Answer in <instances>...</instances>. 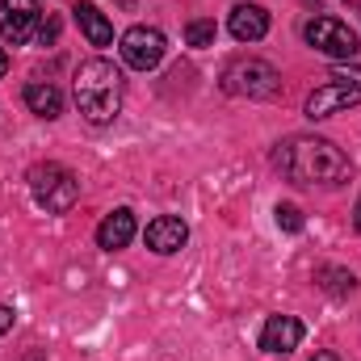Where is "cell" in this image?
I'll list each match as a JSON object with an SVG mask.
<instances>
[{
	"mask_svg": "<svg viewBox=\"0 0 361 361\" xmlns=\"http://www.w3.org/2000/svg\"><path fill=\"white\" fill-rule=\"evenodd\" d=\"M273 164L294 185H341L349 177V156L319 135H290L286 143H277Z\"/></svg>",
	"mask_w": 361,
	"mask_h": 361,
	"instance_id": "cell-1",
	"label": "cell"
},
{
	"mask_svg": "<svg viewBox=\"0 0 361 361\" xmlns=\"http://www.w3.org/2000/svg\"><path fill=\"white\" fill-rule=\"evenodd\" d=\"M21 97H25V105H30V114H38V118H47V122L63 114V92L55 89L51 80H30Z\"/></svg>",
	"mask_w": 361,
	"mask_h": 361,
	"instance_id": "cell-13",
	"label": "cell"
},
{
	"mask_svg": "<svg viewBox=\"0 0 361 361\" xmlns=\"http://www.w3.org/2000/svg\"><path fill=\"white\" fill-rule=\"evenodd\" d=\"M118 51H122V63H126V68H135V72H152V68H160L169 42H164V34H160L156 25H130V30L122 34Z\"/></svg>",
	"mask_w": 361,
	"mask_h": 361,
	"instance_id": "cell-5",
	"label": "cell"
},
{
	"mask_svg": "<svg viewBox=\"0 0 361 361\" xmlns=\"http://www.w3.org/2000/svg\"><path fill=\"white\" fill-rule=\"evenodd\" d=\"M143 240H147V248H152V252L173 257V252H180V248H185L189 227H185V219H177V214H160V219H152V223H147Z\"/></svg>",
	"mask_w": 361,
	"mask_h": 361,
	"instance_id": "cell-9",
	"label": "cell"
},
{
	"mask_svg": "<svg viewBox=\"0 0 361 361\" xmlns=\"http://www.w3.org/2000/svg\"><path fill=\"white\" fill-rule=\"evenodd\" d=\"M214 38H219V25H214L210 17H193V21L185 25V42H189V47H214Z\"/></svg>",
	"mask_w": 361,
	"mask_h": 361,
	"instance_id": "cell-16",
	"label": "cell"
},
{
	"mask_svg": "<svg viewBox=\"0 0 361 361\" xmlns=\"http://www.w3.org/2000/svg\"><path fill=\"white\" fill-rule=\"evenodd\" d=\"M298 341H302V324L294 319V315H273L269 324L261 328V349L265 353H290V349H298Z\"/></svg>",
	"mask_w": 361,
	"mask_h": 361,
	"instance_id": "cell-12",
	"label": "cell"
},
{
	"mask_svg": "<svg viewBox=\"0 0 361 361\" xmlns=\"http://www.w3.org/2000/svg\"><path fill=\"white\" fill-rule=\"evenodd\" d=\"M13 319H17V315H13V307H4V302H0V336L13 328Z\"/></svg>",
	"mask_w": 361,
	"mask_h": 361,
	"instance_id": "cell-19",
	"label": "cell"
},
{
	"mask_svg": "<svg viewBox=\"0 0 361 361\" xmlns=\"http://www.w3.org/2000/svg\"><path fill=\"white\" fill-rule=\"evenodd\" d=\"M353 227L361 231V197H357V206H353Z\"/></svg>",
	"mask_w": 361,
	"mask_h": 361,
	"instance_id": "cell-22",
	"label": "cell"
},
{
	"mask_svg": "<svg viewBox=\"0 0 361 361\" xmlns=\"http://www.w3.org/2000/svg\"><path fill=\"white\" fill-rule=\"evenodd\" d=\"M311 361H341V357H336V353H328V349H319V353H315Z\"/></svg>",
	"mask_w": 361,
	"mask_h": 361,
	"instance_id": "cell-20",
	"label": "cell"
},
{
	"mask_svg": "<svg viewBox=\"0 0 361 361\" xmlns=\"http://www.w3.org/2000/svg\"><path fill=\"white\" fill-rule=\"evenodd\" d=\"M277 227L290 231V235H298V231H302V210L290 206V202H281V206H277Z\"/></svg>",
	"mask_w": 361,
	"mask_h": 361,
	"instance_id": "cell-17",
	"label": "cell"
},
{
	"mask_svg": "<svg viewBox=\"0 0 361 361\" xmlns=\"http://www.w3.org/2000/svg\"><path fill=\"white\" fill-rule=\"evenodd\" d=\"M319 286H324L328 294L345 298V294H353V290H357V277H353L349 269H336V265H328V269H319Z\"/></svg>",
	"mask_w": 361,
	"mask_h": 361,
	"instance_id": "cell-15",
	"label": "cell"
},
{
	"mask_svg": "<svg viewBox=\"0 0 361 361\" xmlns=\"http://www.w3.org/2000/svg\"><path fill=\"white\" fill-rule=\"evenodd\" d=\"M72 13H76V21H80V34L89 38L92 47H109V42H114V25H109V17H105L92 0H80Z\"/></svg>",
	"mask_w": 361,
	"mask_h": 361,
	"instance_id": "cell-14",
	"label": "cell"
},
{
	"mask_svg": "<svg viewBox=\"0 0 361 361\" xmlns=\"http://www.w3.org/2000/svg\"><path fill=\"white\" fill-rule=\"evenodd\" d=\"M42 25L38 0H0V38L8 47H25Z\"/></svg>",
	"mask_w": 361,
	"mask_h": 361,
	"instance_id": "cell-8",
	"label": "cell"
},
{
	"mask_svg": "<svg viewBox=\"0 0 361 361\" xmlns=\"http://www.w3.org/2000/svg\"><path fill=\"white\" fill-rule=\"evenodd\" d=\"M122 92H126V80H122V72L109 59L97 55V59L80 63V72H76V105H80V114L92 126H109L118 118Z\"/></svg>",
	"mask_w": 361,
	"mask_h": 361,
	"instance_id": "cell-2",
	"label": "cell"
},
{
	"mask_svg": "<svg viewBox=\"0 0 361 361\" xmlns=\"http://www.w3.org/2000/svg\"><path fill=\"white\" fill-rule=\"evenodd\" d=\"M30 193H34V202L47 214H68L76 206V197H80V180H76L72 169L47 160V164H34L30 169Z\"/></svg>",
	"mask_w": 361,
	"mask_h": 361,
	"instance_id": "cell-3",
	"label": "cell"
},
{
	"mask_svg": "<svg viewBox=\"0 0 361 361\" xmlns=\"http://www.w3.org/2000/svg\"><path fill=\"white\" fill-rule=\"evenodd\" d=\"M4 72H8V55H4V47H0V80H4Z\"/></svg>",
	"mask_w": 361,
	"mask_h": 361,
	"instance_id": "cell-21",
	"label": "cell"
},
{
	"mask_svg": "<svg viewBox=\"0 0 361 361\" xmlns=\"http://www.w3.org/2000/svg\"><path fill=\"white\" fill-rule=\"evenodd\" d=\"M135 231H139L135 210L118 206L114 214H105V219H101V227H97V248H105V252H122V248L135 240Z\"/></svg>",
	"mask_w": 361,
	"mask_h": 361,
	"instance_id": "cell-10",
	"label": "cell"
},
{
	"mask_svg": "<svg viewBox=\"0 0 361 361\" xmlns=\"http://www.w3.org/2000/svg\"><path fill=\"white\" fill-rule=\"evenodd\" d=\"M353 105H361V85L345 80V76H328V85H319V89L307 97L302 114L311 122H324V118H332L341 109H353Z\"/></svg>",
	"mask_w": 361,
	"mask_h": 361,
	"instance_id": "cell-7",
	"label": "cell"
},
{
	"mask_svg": "<svg viewBox=\"0 0 361 361\" xmlns=\"http://www.w3.org/2000/svg\"><path fill=\"white\" fill-rule=\"evenodd\" d=\"M17 361H42V353H25V357H17Z\"/></svg>",
	"mask_w": 361,
	"mask_h": 361,
	"instance_id": "cell-23",
	"label": "cell"
},
{
	"mask_svg": "<svg viewBox=\"0 0 361 361\" xmlns=\"http://www.w3.org/2000/svg\"><path fill=\"white\" fill-rule=\"evenodd\" d=\"M223 89L231 97H252V101H265L281 92V72L265 63V59H231L227 72H223Z\"/></svg>",
	"mask_w": 361,
	"mask_h": 361,
	"instance_id": "cell-4",
	"label": "cell"
},
{
	"mask_svg": "<svg viewBox=\"0 0 361 361\" xmlns=\"http://www.w3.org/2000/svg\"><path fill=\"white\" fill-rule=\"evenodd\" d=\"M307 42H311L319 55H328V59H353L361 51L357 34H353L345 21H336V17H315V21H307Z\"/></svg>",
	"mask_w": 361,
	"mask_h": 361,
	"instance_id": "cell-6",
	"label": "cell"
},
{
	"mask_svg": "<svg viewBox=\"0 0 361 361\" xmlns=\"http://www.w3.org/2000/svg\"><path fill=\"white\" fill-rule=\"evenodd\" d=\"M55 38H59V21L51 17V21H42V25H38V42L47 47V42H55Z\"/></svg>",
	"mask_w": 361,
	"mask_h": 361,
	"instance_id": "cell-18",
	"label": "cell"
},
{
	"mask_svg": "<svg viewBox=\"0 0 361 361\" xmlns=\"http://www.w3.org/2000/svg\"><path fill=\"white\" fill-rule=\"evenodd\" d=\"M227 30H231L235 42H261V38L269 34V13H265L261 4H235Z\"/></svg>",
	"mask_w": 361,
	"mask_h": 361,
	"instance_id": "cell-11",
	"label": "cell"
}]
</instances>
